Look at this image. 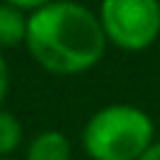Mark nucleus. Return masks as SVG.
<instances>
[{
    "label": "nucleus",
    "mask_w": 160,
    "mask_h": 160,
    "mask_svg": "<svg viewBox=\"0 0 160 160\" xmlns=\"http://www.w3.org/2000/svg\"><path fill=\"white\" fill-rule=\"evenodd\" d=\"M100 18L72 0H52L28 18L25 45L35 62L55 75L90 70L105 52Z\"/></svg>",
    "instance_id": "nucleus-1"
},
{
    "label": "nucleus",
    "mask_w": 160,
    "mask_h": 160,
    "mask_svg": "<svg viewBox=\"0 0 160 160\" xmlns=\"http://www.w3.org/2000/svg\"><path fill=\"white\" fill-rule=\"evenodd\" d=\"M28 160H70V140L60 130H45L32 138Z\"/></svg>",
    "instance_id": "nucleus-4"
},
{
    "label": "nucleus",
    "mask_w": 160,
    "mask_h": 160,
    "mask_svg": "<svg viewBox=\"0 0 160 160\" xmlns=\"http://www.w3.org/2000/svg\"><path fill=\"white\" fill-rule=\"evenodd\" d=\"M20 138H22V128L18 118L8 110H0V158L10 155L20 145Z\"/></svg>",
    "instance_id": "nucleus-6"
},
{
    "label": "nucleus",
    "mask_w": 160,
    "mask_h": 160,
    "mask_svg": "<svg viewBox=\"0 0 160 160\" xmlns=\"http://www.w3.org/2000/svg\"><path fill=\"white\" fill-rule=\"evenodd\" d=\"M152 135L148 112L132 105H110L88 120L82 148L92 160H140L150 150Z\"/></svg>",
    "instance_id": "nucleus-2"
},
{
    "label": "nucleus",
    "mask_w": 160,
    "mask_h": 160,
    "mask_svg": "<svg viewBox=\"0 0 160 160\" xmlns=\"http://www.w3.org/2000/svg\"><path fill=\"white\" fill-rule=\"evenodd\" d=\"M2 2L15 5V8H20V10H40V8H45V5L52 2V0H2Z\"/></svg>",
    "instance_id": "nucleus-7"
},
{
    "label": "nucleus",
    "mask_w": 160,
    "mask_h": 160,
    "mask_svg": "<svg viewBox=\"0 0 160 160\" xmlns=\"http://www.w3.org/2000/svg\"><path fill=\"white\" fill-rule=\"evenodd\" d=\"M98 18L105 38L122 50H145L160 35L158 0H102Z\"/></svg>",
    "instance_id": "nucleus-3"
},
{
    "label": "nucleus",
    "mask_w": 160,
    "mask_h": 160,
    "mask_svg": "<svg viewBox=\"0 0 160 160\" xmlns=\"http://www.w3.org/2000/svg\"><path fill=\"white\" fill-rule=\"evenodd\" d=\"M140 160H160V142H152V145H150V150H148Z\"/></svg>",
    "instance_id": "nucleus-9"
},
{
    "label": "nucleus",
    "mask_w": 160,
    "mask_h": 160,
    "mask_svg": "<svg viewBox=\"0 0 160 160\" xmlns=\"http://www.w3.org/2000/svg\"><path fill=\"white\" fill-rule=\"evenodd\" d=\"M28 38V18L20 8L0 2V50L15 48Z\"/></svg>",
    "instance_id": "nucleus-5"
},
{
    "label": "nucleus",
    "mask_w": 160,
    "mask_h": 160,
    "mask_svg": "<svg viewBox=\"0 0 160 160\" xmlns=\"http://www.w3.org/2000/svg\"><path fill=\"white\" fill-rule=\"evenodd\" d=\"M8 82H10V70H8V62H5V58L0 52V102H2L5 92H8Z\"/></svg>",
    "instance_id": "nucleus-8"
},
{
    "label": "nucleus",
    "mask_w": 160,
    "mask_h": 160,
    "mask_svg": "<svg viewBox=\"0 0 160 160\" xmlns=\"http://www.w3.org/2000/svg\"><path fill=\"white\" fill-rule=\"evenodd\" d=\"M0 160H8V158H0Z\"/></svg>",
    "instance_id": "nucleus-10"
}]
</instances>
